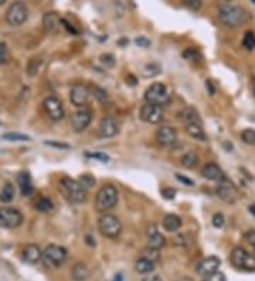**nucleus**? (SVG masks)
<instances>
[{
  "mask_svg": "<svg viewBox=\"0 0 255 281\" xmlns=\"http://www.w3.org/2000/svg\"><path fill=\"white\" fill-rule=\"evenodd\" d=\"M165 111L163 107L156 105V104H145L140 108V119L148 122V124H159L163 121Z\"/></svg>",
  "mask_w": 255,
  "mask_h": 281,
  "instance_id": "9d476101",
  "label": "nucleus"
},
{
  "mask_svg": "<svg viewBox=\"0 0 255 281\" xmlns=\"http://www.w3.org/2000/svg\"><path fill=\"white\" fill-rule=\"evenodd\" d=\"M61 24L64 26V29L67 30L68 33H71V34H78V30L74 29V26H73V24H70L65 19H61Z\"/></svg>",
  "mask_w": 255,
  "mask_h": 281,
  "instance_id": "8fccbe9b",
  "label": "nucleus"
},
{
  "mask_svg": "<svg viewBox=\"0 0 255 281\" xmlns=\"http://www.w3.org/2000/svg\"><path fill=\"white\" fill-rule=\"evenodd\" d=\"M6 1H7V0H0V6H3V4H6Z\"/></svg>",
  "mask_w": 255,
  "mask_h": 281,
  "instance_id": "680f3d73",
  "label": "nucleus"
},
{
  "mask_svg": "<svg viewBox=\"0 0 255 281\" xmlns=\"http://www.w3.org/2000/svg\"><path fill=\"white\" fill-rule=\"evenodd\" d=\"M180 162L183 168H186V169H193L196 165H197V162H198V156H197L196 152L190 151V152H187V153H184V155L181 156Z\"/></svg>",
  "mask_w": 255,
  "mask_h": 281,
  "instance_id": "c85d7f7f",
  "label": "nucleus"
},
{
  "mask_svg": "<svg viewBox=\"0 0 255 281\" xmlns=\"http://www.w3.org/2000/svg\"><path fill=\"white\" fill-rule=\"evenodd\" d=\"M251 15L241 6L237 4H223L218 9V20L227 27L235 29L250 22Z\"/></svg>",
  "mask_w": 255,
  "mask_h": 281,
  "instance_id": "f257e3e1",
  "label": "nucleus"
},
{
  "mask_svg": "<svg viewBox=\"0 0 255 281\" xmlns=\"http://www.w3.org/2000/svg\"><path fill=\"white\" fill-rule=\"evenodd\" d=\"M181 3L187 7V9H190V10H200V7H201V4H203V1L201 0H181Z\"/></svg>",
  "mask_w": 255,
  "mask_h": 281,
  "instance_id": "58836bf2",
  "label": "nucleus"
},
{
  "mask_svg": "<svg viewBox=\"0 0 255 281\" xmlns=\"http://www.w3.org/2000/svg\"><path fill=\"white\" fill-rule=\"evenodd\" d=\"M71 277L75 281H85L90 277V268L85 263H75L71 268Z\"/></svg>",
  "mask_w": 255,
  "mask_h": 281,
  "instance_id": "b1692460",
  "label": "nucleus"
},
{
  "mask_svg": "<svg viewBox=\"0 0 255 281\" xmlns=\"http://www.w3.org/2000/svg\"><path fill=\"white\" fill-rule=\"evenodd\" d=\"M160 193H162V196H163L165 199H167V200H173L175 196H176V191L172 189V188H163V189H160Z\"/></svg>",
  "mask_w": 255,
  "mask_h": 281,
  "instance_id": "c03bdc74",
  "label": "nucleus"
},
{
  "mask_svg": "<svg viewBox=\"0 0 255 281\" xmlns=\"http://www.w3.org/2000/svg\"><path fill=\"white\" fill-rule=\"evenodd\" d=\"M176 281H193L190 277H181V279H179V280Z\"/></svg>",
  "mask_w": 255,
  "mask_h": 281,
  "instance_id": "052dcab7",
  "label": "nucleus"
},
{
  "mask_svg": "<svg viewBox=\"0 0 255 281\" xmlns=\"http://www.w3.org/2000/svg\"><path fill=\"white\" fill-rule=\"evenodd\" d=\"M156 141L159 145L162 147H169V145H173L176 141H177V132L175 128L172 127H160L157 131H156V135H155Z\"/></svg>",
  "mask_w": 255,
  "mask_h": 281,
  "instance_id": "f3484780",
  "label": "nucleus"
},
{
  "mask_svg": "<svg viewBox=\"0 0 255 281\" xmlns=\"http://www.w3.org/2000/svg\"><path fill=\"white\" fill-rule=\"evenodd\" d=\"M201 175L206 179H209V180H213V182H221V180L227 179L225 178V173L223 172V169H221L218 165H216V163L213 162L206 163V165L203 166Z\"/></svg>",
  "mask_w": 255,
  "mask_h": 281,
  "instance_id": "6ab92c4d",
  "label": "nucleus"
},
{
  "mask_svg": "<svg viewBox=\"0 0 255 281\" xmlns=\"http://www.w3.org/2000/svg\"><path fill=\"white\" fill-rule=\"evenodd\" d=\"M41 260L47 267H60L67 260V250L62 246L50 244L44 249Z\"/></svg>",
  "mask_w": 255,
  "mask_h": 281,
  "instance_id": "0eeeda50",
  "label": "nucleus"
},
{
  "mask_svg": "<svg viewBox=\"0 0 255 281\" xmlns=\"http://www.w3.org/2000/svg\"><path fill=\"white\" fill-rule=\"evenodd\" d=\"M43 108H44L47 117L51 121L57 122V121H61L64 118V107H62L60 100L54 95H48L47 98H44Z\"/></svg>",
  "mask_w": 255,
  "mask_h": 281,
  "instance_id": "9b49d317",
  "label": "nucleus"
},
{
  "mask_svg": "<svg viewBox=\"0 0 255 281\" xmlns=\"http://www.w3.org/2000/svg\"><path fill=\"white\" fill-rule=\"evenodd\" d=\"M142 281H162V279H160V276L153 274V276H149V277H145Z\"/></svg>",
  "mask_w": 255,
  "mask_h": 281,
  "instance_id": "6e6d98bb",
  "label": "nucleus"
},
{
  "mask_svg": "<svg viewBox=\"0 0 255 281\" xmlns=\"http://www.w3.org/2000/svg\"><path fill=\"white\" fill-rule=\"evenodd\" d=\"M36 209L41 213H48V212H53L54 209V203L48 199V197H40L37 199V202L34 203Z\"/></svg>",
  "mask_w": 255,
  "mask_h": 281,
  "instance_id": "c756f323",
  "label": "nucleus"
},
{
  "mask_svg": "<svg viewBox=\"0 0 255 281\" xmlns=\"http://www.w3.org/2000/svg\"><path fill=\"white\" fill-rule=\"evenodd\" d=\"M253 1H254V3H255V0H253Z\"/></svg>",
  "mask_w": 255,
  "mask_h": 281,
  "instance_id": "0e129e2a",
  "label": "nucleus"
},
{
  "mask_svg": "<svg viewBox=\"0 0 255 281\" xmlns=\"http://www.w3.org/2000/svg\"><path fill=\"white\" fill-rule=\"evenodd\" d=\"M181 57L186 60V61H196L197 59H200V51L197 48H186L183 53H181Z\"/></svg>",
  "mask_w": 255,
  "mask_h": 281,
  "instance_id": "72a5a7b5",
  "label": "nucleus"
},
{
  "mask_svg": "<svg viewBox=\"0 0 255 281\" xmlns=\"http://www.w3.org/2000/svg\"><path fill=\"white\" fill-rule=\"evenodd\" d=\"M241 139L242 142H245L247 145H255V131L254 130H244L241 132Z\"/></svg>",
  "mask_w": 255,
  "mask_h": 281,
  "instance_id": "c9c22d12",
  "label": "nucleus"
},
{
  "mask_svg": "<svg viewBox=\"0 0 255 281\" xmlns=\"http://www.w3.org/2000/svg\"><path fill=\"white\" fill-rule=\"evenodd\" d=\"M17 185L20 188V192L23 196H30L33 193V185H31V178L27 172H20L17 175Z\"/></svg>",
  "mask_w": 255,
  "mask_h": 281,
  "instance_id": "4be33fe9",
  "label": "nucleus"
},
{
  "mask_svg": "<svg viewBox=\"0 0 255 281\" xmlns=\"http://www.w3.org/2000/svg\"><path fill=\"white\" fill-rule=\"evenodd\" d=\"M85 156L87 158H92V159H99V161H102V162H108L109 161V156L105 155V153H102V152H85Z\"/></svg>",
  "mask_w": 255,
  "mask_h": 281,
  "instance_id": "79ce46f5",
  "label": "nucleus"
},
{
  "mask_svg": "<svg viewBox=\"0 0 255 281\" xmlns=\"http://www.w3.org/2000/svg\"><path fill=\"white\" fill-rule=\"evenodd\" d=\"M118 191L112 185L102 186L95 196V209L99 213H106L118 205Z\"/></svg>",
  "mask_w": 255,
  "mask_h": 281,
  "instance_id": "7ed1b4c3",
  "label": "nucleus"
},
{
  "mask_svg": "<svg viewBox=\"0 0 255 281\" xmlns=\"http://www.w3.org/2000/svg\"><path fill=\"white\" fill-rule=\"evenodd\" d=\"M98 229L102 236L108 237V238H117L122 232V223L117 216L104 213L98 219Z\"/></svg>",
  "mask_w": 255,
  "mask_h": 281,
  "instance_id": "423d86ee",
  "label": "nucleus"
},
{
  "mask_svg": "<svg viewBox=\"0 0 255 281\" xmlns=\"http://www.w3.org/2000/svg\"><path fill=\"white\" fill-rule=\"evenodd\" d=\"M179 119H180L181 122H184L186 125H189V124H201L200 117H198V112L196 111L195 108H192V107L183 108L179 112Z\"/></svg>",
  "mask_w": 255,
  "mask_h": 281,
  "instance_id": "5701e85b",
  "label": "nucleus"
},
{
  "mask_svg": "<svg viewBox=\"0 0 255 281\" xmlns=\"http://www.w3.org/2000/svg\"><path fill=\"white\" fill-rule=\"evenodd\" d=\"M15 196H16L15 185H13V183H10V182L4 183V186H3V188H1V191H0V202L7 205V203L13 202Z\"/></svg>",
  "mask_w": 255,
  "mask_h": 281,
  "instance_id": "bb28decb",
  "label": "nucleus"
},
{
  "mask_svg": "<svg viewBox=\"0 0 255 281\" xmlns=\"http://www.w3.org/2000/svg\"><path fill=\"white\" fill-rule=\"evenodd\" d=\"M90 95V88H88L87 86H84V84H75V86H73L71 91H70L71 104H73L74 107H78V108H84V107L88 104Z\"/></svg>",
  "mask_w": 255,
  "mask_h": 281,
  "instance_id": "4468645a",
  "label": "nucleus"
},
{
  "mask_svg": "<svg viewBox=\"0 0 255 281\" xmlns=\"http://www.w3.org/2000/svg\"><path fill=\"white\" fill-rule=\"evenodd\" d=\"M242 47L247 50H254L255 48V34L253 31H247L242 39Z\"/></svg>",
  "mask_w": 255,
  "mask_h": 281,
  "instance_id": "473e14b6",
  "label": "nucleus"
},
{
  "mask_svg": "<svg viewBox=\"0 0 255 281\" xmlns=\"http://www.w3.org/2000/svg\"><path fill=\"white\" fill-rule=\"evenodd\" d=\"M227 1H231V0H227Z\"/></svg>",
  "mask_w": 255,
  "mask_h": 281,
  "instance_id": "e2e57ef3",
  "label": "nucleus"
},
{
  "mask_svg": "<svg viewBox=\"0 0 255 281\" xmlns=\"http://www.w3.org/2000/svg\"><path fill=\"white\" fill-rule=\"evenodd\" d=\"M186 132L196 141H206L207 139L201 124H189V125H186Z\"/></svg>",
  "mask_w": 255,
  "mask_h": 281,
  "instance_id": "a878e982",
  "label": "nucleus"
},
{
  "mask_svg": "<svg viewBox=\"0 0 255 281\" xmlns=\"http://www.w3.org/2000/svg\"><path fill=\"white\" fill-rule=\"evenodd\" d=\"M220 264H221L220 259L211 256V257H207V259H203V260L196 266V271H197V274H200V276H203V277H207V276H210L213 273L218 271Z\"/></svg>",
  "mask_w": 255,
  "mask_h": 281,
  "instance_id": "dca6fc26",
  "label": "nucleus"
},
{
  "mask_svg": "<svg viewBox=\"0 0 255 281\" xmlns=\"http://www.w3.org/2000/svg\"><path fill=\"white\" fill-rule=\"evenodd\" d=\"M90 91L94 94V97H95L98 101H101V103H104V101L108 100V94H106L105 89L99 88V87H92Z\"/></svg>",
  "mask_w": 255,
  "mask_h": 281,
  "instance_id": "4c0bfd02",
  "label": "nucleus"
},
{
  "mask_svg": "<svg viewBox=\"0 0 255 281\" xmlns=\"http://www.w3.org/2000/svg\"><path fill=\"white\" fill-rule=\"evenodd\" d=\"M61 17L56 12H48L43 17V26L47 31H54L60 26Z\"/></svg>",
  "mask_w": 255,
  "mask_h": 281,
  "instance_id": "393cba45",
  "label": "nucleus"
},
{
  "mask_svg": "<svg viewBox=\"0 0 255 281\" xmlns=\"http://www.w3.org/2000/svg\"><path fill=\"white\" fill-rule=\"evenodd\" d=\"M206 89L209 91L210 95H214V94H216V87H214V84H213L211 80H207V81H206Z\"/></svg>",
  "mask_w": 255,
  "mask_h": 281,
  "instance_id": "5fc2aeb1",
  "label": "nucleus"
},
{
  "mask_svg": "<svg viewBox=\"0 0 255 281\" xmlns=\"http://www.w3.org/2000/svg\"><path fill=\"white\" fill-rule=\"evenodd\" d=\"M135 270L140 274H149L155 270V261H152V260L142 256L135 263Z\"/></svg>",
  "mask_w": 255,
  "mask_h": 281,
  "instance_id": "cd10ccee",
  "label": "nucleus"
},
{
  "mask_svg": "<svg viewBox=\"0 0 255 281\" xmlns=\"http://www.w3.org/2000/svg\"><path fill=\"white\" fill-rule=\"evenodd\" d=\"M125 80H126V84H128V86H131V87H134V86L137 84V80H136V77L134 74H128Z\"/></svg>",
  "mask_w": 255,
  "mask_h": 281,
  "instance_id": "864d4df0",
  "label": "nucleus"
},
{
  "mask_svg": "<svg viewBox=\"0 0 255 281\" xmlns=\"http://www.w3.org/2000/svg\"><path fill=\"white\" fill-rule=\"evenodd\" d=\"M248 209H250V213H251V215L255 217V205H251Z\"/></svg>",
  "mask_w": 255,
  "mask_h": 281,
  "instance_id": "13d9d810",
  "label": "nucleus"
},
{
  "mask_svg": "<svg viewBox=\"0 0 255 281\" xmlns=\"http://www.w3.org/2000/svg\"><path fill=\"white\" fill-rule=\"evenodd\" d=\"M135 43L139 47H143V48H148L150 45V40L149 39H146V37H136Z\"/></svg>",
  "mask_w": 255,
  "mask_h": 281,
  "instance_id": "3c124183",
  "label": "nucleus"
},
{
  "mask_svg": "<svg viewBox=\"0 0 255 281\" xmlns=\"http://www.w3.org/2000/svg\"><path fill=\"white\" fill-rule=\"evenodd\" d=\"M41 64H43V61H41L40 57H33V59H30V61L27 63V74L30 75V77H34V75L40 71Z\"/></svg>",
  "mask_w": 255,
  "mask_h": 281,
  "instance_id": "7c9ffc66",
  "label": "nucleus"
},
{
  "mask_svg": "<svg viewBox=\"0 0 255 281\" xmlns=\"http://www.w3.org/2000/svg\"><path fill=\"white\" fill-rule=\"evenodd\" d=\"M148 247L150 249H156V250H160L166 243V238L162 236V233L157 230L156 224H150L148 227Z\"/></svg>",
  "mask_w": 255,
  "mask_h": 281,
  "instance_id": "a211bd4d",
  "label": "nucleus"
},
{
  "mask_svg": "<svg viewBox=\"0 0 255 281\" xmlns=\"http://www.w3.org/2000/svg\"><path fill=\"white\" fill-rule=\"evenodd\" d=\"M3 139L4 141H16V142H19V141H30V136H27L24 133L9 132L3 135Z\"/></svg>",
  "mask_w": 255,
  "mask_h": 281,
  "instance_id": "e433bc0d",
  "label": "nucleus"
},
{
  "mask_svg": "<svg viewBox=\"0 0 255 281\" xmlns=\"http://www.w3.org/2000/svg\"><path fill=\"white\" fill-rule=\"evenodd\" d=\"M78 182H79V183H81V186H82V188H85V189H91V188H94V186H95V183H97L95 178H94L92 175H90V173H82V175H79Z\"/></svg>",
  "mask_w": 255,
  "mask_h": 281,
  "instance_id": "2f4dec72",
  "label": "nucleus"
},
{
  "mask_svg": "<svg viewBox=\"0 0 255 281\" xmlns=\"http://www.w3.org/2000/svg\"><path fill=\"white\" fill-rule=\"evenodd\" d=\"M160 71H162V68H160V65H159V64H156V63L146 64V65H145V68H143V73H145L146 77H155V75L159 74Z\"/></svg>",
  "mask_w": 255,
  "mask_h": 281,
  "instance_id": "f704fd0d",
  "label": "nucleus"
},
{
  "mask_svg": "<svg viewBox=\"0 0 255 281\" xmlns=\"http://www.w3.org/2000/svg\"><path fill=\"white\" fill-rule=\"evenodd\" d=\"M92 121V112L88 108H79L71 115V127L75 132H82L90 127Z\"/></svg>",
  "mask_w": 255,
  "mask_h": 281,
  "instance_id": "ddd939ff",
  "label": "nucleus"
},
{
  "mask_svg": "<svg viewBox=\"0 0 255 281\" xmlns=\"http://www.w3.org/2000/svg\"><path fill=\"white\" fill-rule=\"evenodd\" d=\"M7 59V47L3 42H0V64H3Z\"/></svg>",
  "mask_w": 255,
  "mask_h": 281,
  "instance_id": "09e8293b",
  "label": "nucleus"
},
{
  "mask_svg": "<svg viewBox=\"0 0 255 281\" xmlns=\"http://www.w3.org/2000/svg\"><path fill=\"white\" fill-rule=\"evenodd\" d=\"M245 240H247V243L253 247V250L255 252V230H248V232H245Z\"/></svg>",
  "mask_w": 255,
  "mask_h": 281,
  "instance_id": "49530a36",
  "label": "nucleus"
},
{
  "mask_svg": "<svg viewBox=\"0 0 255 281\" xmlns=\"http://www.w3.org/2000/svg\"><path fill=\"white\" fill-rule=\"evenodd\" d=\"M85 240L88 241V244H90V246H95V240H94V238H91L90 236L85 237Z\"/></svg>",
  "mask_w": 255,
  "mask_h": 281,
  "instance_id": "4d7b16f0",
  "label": "nucleus"
},
{
  "mask_svg": "<svg viewBox=\"0 0 255 281\" xmlns=\"http://www.w3.org/2000/svg\"><path fill=\"white\" fill-rule=\"evenodd\" d=\"M99 60H101V63L105 65V67H109V68H112L114 65H115V63H117V60H115V57L112 56V54H102L101 57H99Z\"/></svg>",
  "mask_w": 255,
  "mask_h": 281,
  "instance_id": "ea45409f",
  "label": "nucleus"
},
{
  "mask_svg": "<svg viewBox=\"0 0 255 281\" xmlns=\"http://www.w3.org/2000/svg\"><path fill=\"white\" fill-rule=\"evenodd\" d=\"M203 281H225V276L223 274V273L216 271V273H213V274H210V276L204 277V280Z\"/></svg>",
  "mask_w": 255,
  "mask_h": 281,
  "instance_id": "de8ad7c7",
  "label": "nucleus"
},
{
  "mask_svg": "<svg viewBox=\"0 0 255 281\" xmlns=\"http://www.w3.org/2000/svg\"><path fill=\"white\" fill-rule=\"evenodd\" d=\"M23 223V215L16 207H0V226L7 229L19 227Z\"/></svg>",
  "mask_w": 255,
  "mask_h": 281,
  "instance_id": "1a4fd4ad",
  "label": "nucleus"
},
{
  "mask_svg": "<svg viewBox=\"0 0 255 281\" xmlns=\"http://www.w3.org/2000/svg\"><path fill=\"white\" fill-rule=\"evenodd\" d=\"M143 257L149 259V260H152V261H156V260H159V250L148 247V249L143 252Z\"/></svg>",
  "mask_w": 255,
  "mask_h": 281,
  "instance_id": "37998d69",
  "label": "nucleus"
},
{
  "mask_svg": "<svg viewBox=\"0 0 255 281\" xmlns=\"http://www.w3.org/2000/svg\"><path fill=\"white\" fill-rule=\"evenodd\" d=\"M216 193H217L218 199L223 200L224 203H234L238 199V189L228 179L218 182V185L216 188Z\"/></svg>",
  "mask_w": 255,
  "mask_h": 281,
  "instance_id": "f8f14e48",
  "label": "nucleus"
},
{
  "mask_svg": "<svg viewBox=\"0 0 255 281\" xmlns=\"http://www.w3.org/2000/svg\"><path fill=\"white\" fill-rule=\"evenodd\" d=\"M59 189L68 202L75 205L84 203L87 199V189L82 188L81 183L73 178H68V176L61 178L59 182Z\"/></svg>",
  "mask_w": 255,
  "mask_h": 281,
  "instance_id": "f03ea898",
  "label": "nucleus"
},
{
  "mask_svg": "<svg viewBox=\"0 0 255 281\" xmlns=\"http://www.w3.org/2000/svg\"><path fill=\"white\" fill-rule=\"evenodd\" d=\"M119 132V124L112 117H104L98 127V135L101 138H112Z\"/></svg>",
  "mask_w": 255,
  "mask_h": 281,
  "instance_id": "2eb2a0df",
  "label": "nucleus"
},
{
  "mask_svg": "<svg viewBox=\"0 0 255 281\" xmlns=\"http://www.w3.org/2000/svg\"><path fill=\"white\" fill-rule=\"evenodd\" d=\"M176 179L181 182V183H184V185H187V186H193L195 185V182L192 180V179H189L187 176H183L180 173H176Z\"/></svg>",
  "mask_w": 255,
  "mask_h": 281,
  "instance_id": "603ef678",
  "label": "nucleus"
},
{
  "mask_svg": "<svg viewBox=\"0 0 255 281\" xmlns=\"http://www.w3.org/2000/svg\"><path fill=\"white\" fill-rule=\"evenodd\" d=\"M23 259L30 264H37L43 259V252L37 244H27L23 249Z\"/></svg>",
  "mask_w": 255,
  "mask_h": 281,
  "instance_id": "aec40b11",
  "label": "nucleus"
},
{
  "mask_svg": "<svg viewBox=\"0 0 255 281\" xmlns=\"http://www.w3.org/2000/svg\"><path fill=\"white\" fill-rule=\"evenodd\" d=\"M114 281H122V274H117V276H115V279H114Z\"/></svg>",
  "mask_w": 255,
  "mask_h": 281,
  "instance_id": "bf43d9fd",
  "label": "nucleus"
},
{
  "mask_svg": "<svg viewBox=\"0 0 255 281\" xmlns=\"http://www.w3.org/2000/svg\"><path fill=\"white\" fill-rule=\"evenodd\" d=\"M213 226L216 227V229H221L223 226H224V222H225V217L223 213H216L214 216H213Z\"/></svg>",
  "mask_w": 255,
  "mask_h": 281,
  "instance_id": "a19ab883",
  "label": "nucleus"
},
{
  "mask_svg": "<svg viewBox=\"0 0 255 281\" xmlns=\"http://www.w3.org/2000/svg\"><path fill=\"white\" fill-rule=\"evenodd\" d=\"M181 217L180 216H177V215H166L165 217H163V220H162V226H163V229H165L166 232H169V233H175V232H177L179 229L181 227Z\"/></svg>",
  "mask_w": 255,
  "mask_h": 281,
  "instance_id": "412c9836",
  "label": "nucleus"
},
{
  "mask_svg": "<svg viewBox=\"0 0 255 281\" xmlns=\"http://www.w3.org/2000/svg\"><path fill=\"white\" fill-rule=\"evenodd\" d=\"M169 91L163 83H153L149 88L145 91V100L148 104H156L163 107L169 103Z\"/></svg>",
  "mask_w": 255,
  "mask_h": 281,
  "instance_id": "6e6552de",
  "label": "nucleus"
},
{
  "mask_svg": "<svg viewBox=\"0 0 255 281\" xmlns=\"http://www.w3.org/2000/svg\"><path fill=\"white\" fill-rule=\"evenodd\" d=\"M231 264L242 271H255V256L242 247H235L230 254Z\"/></svg>",
  "mask_w": 255,
  "mask_h": 281,
  "instance_id": "39448f33",
  "label": "nucleus"
},
{
  "mask_svg": "<svg viewBox=\"0 0 255 281\" xmlns=\"http://www.w3.org/2000/svg\"><path fill=\"white\" fill-rule=\"evenodd\" d=\"M45 145L48 147H53V148H59V149H70L71 147L68 144H64V142H59V141H45Z\"/></svg>",
  "mask_w": 255,
  "mask_h": 281,
  "instance_id": "a18cd8bd",
  "label": "nucleus"
},
{
  "mask_svg": "<svg viewBox=\"0 0 255 281\" xmlns=\"http://www.w3.org/2000/svg\"><path fill=\"white\" fill-rule=\"evenodd\" d=\"M29 17V9H27V4L17 0L15 3H12L9 6V9L6 10V15H4V20L13 26V27H19L21 26Z\"/></svg>",
  "mask_w": 255,
  "mask_h": 281,
  "instance_id": "20e7f679",
  "label": "nucleus"
}]
</instances>
